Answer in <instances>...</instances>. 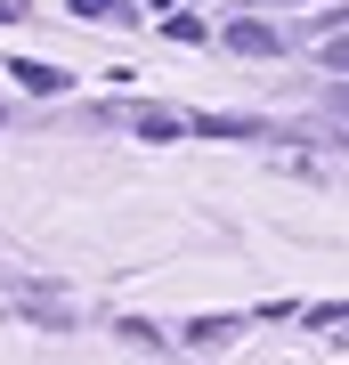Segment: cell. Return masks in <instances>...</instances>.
<instances>
[{
  "mask_svg": "<svg viewBox=\"0 0 349 365\" xmlns=\"http://www.w3.org/2000/svg\"><path fill=\"white\" fill-rule=\"evenodd\" d=\"M228 41H236L244 57H276V33H268V25H228Z\"/></svg>",
  "mask_w": 349,
  "mask_h": 365,
  "instance_id": "cell-1",
  "label": "cell"
},
{
  "mask_svg": "<svg viewBox=\"0 0 349 365\" xmlns=\"http://www.w3.org/2000/svg\"><path fill=\"white\" fill-rule=\"evenodd\" d=\"M16 81H25V90H65V73L57 66H33V57H16Z\"/></svg>",
  "mask_w": 349,
  "mask_h": 365,
  "instance_id": "cell-2",
  "label": "cell"
},
{
  "mask_svg": "<svg viewBox=\"0 0 349 365\" xmlns=\"http://www.w3.org/2000/svg\"><path fill=\"white\" fill-rule=\"evenodd\" d=\"M325 66H333V73H349V33H333V41H325Z\"/></svg>",
  "mask_w": 349,
  "mask_h": 365,
  "instance_id": "cell-3",
  "label": "cell"
},
{
  "mask_svg": "<svg viewBox=\"0 0 349 365\" xmlns=\"http://www.w3.org/2000/svg\"><path fill=\"white\" fill-rule=\"evenodd\" d=\"M81 16H122V0H74Z\"/></svg>",
  "mask_w": 349,
  "mask_h": 365,
  "instance_id": "cell-4",
  "label": "cell"
},
{
  "mask_svg": "<svg viewBox=\"0 0 349 365\" xmlns=\"http://www.w3.org/2000/svg\"><path fill=\"white\" fill-rule=\"evenodd\" d=\"M333 114H341V122H349V90H341V98H333Z\"/></svg>",
  "mask_w": 349,
  "mask_h": 365,
  "instance_id": "cell-5",
  "label": "cell"
}]
</instances>
